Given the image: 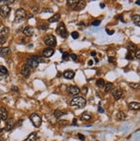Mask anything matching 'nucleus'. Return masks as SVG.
Segmentation results:
<instances>
[{
  "mask_svg": "<svg viewBox=\"0 0 140 141\" xmlns=\"http://www.w3.org/2000/svg\"><path fill=\"white\" fill-rule=\"evenodd\" d=\"M114 60H115V58L114 57H109L108 58V61L110 62V63H113Z\"/></svg>",
  "mask_w": 140,
  "mask_h": 141,
  "instance_id": "a19ab883",
  "label": "nucleus"
},
{
  "mask_svg": "<svg viewBox=\"0 0 140 141\" xmlns=\"http://www.w3.org/2000/svg\"><path fill=\"white\" fill-rule=\"evenodd\" d=\"M132 21H133V22H134V23H135L138 27L140 26V16H139V15L133 16H132Z\"/></svg>",
  "mask_w": 140,
  "mask_h": 141,
  "instance_id": "393cba45",
  "label": "nucleus"
},
{
  "mask_svg": "<svg viewBox=\"0 0 140 141\" xmlns=\"http://www.w3.org/2000/svg\"><path fill=\"white\" fill-rule=\"evenodd\" d=\"M68 5L69 7H72L73 9H74L75 6H76V4H78V1H73V0H68Z\"/></svg>",
  "mask_w": 140,
  "mask_h": 141,
  "instance_id": "c85d7f7f",
  "label": "nucleus"
},
{
  "mask_svg": "<svg viewBox=\"0 0 140 141\" xmlns=\"http://www.w3.org/2000/svg\"><path fill=\"white\" fill-rule=\"evenodd\" d=\"M44 43L49 47H55L56 45V39L55 35H49L44 38Z\"/></svg>",
  "mask_w": 140,
  "mask_h": 141,
  "instance_id": "423d86ee",
  "label": "nucleus"
},
{
  "mask_svg": "<svg viewBox=\"0 0 140 141\" xmlns=\"http://www.w3.org/2000/svg\"><path fill=\"white\" fill-rule=\"evenodd\" d=\"M69 104L71 106H74V107L84 108L86 104V101L85 98L82 97H74L71 101H70Z\"/></svg>",
  "mask_w": 140,
  "mask_h": 141,
  "instance_id": "f257e3e1",
  "label": "nucleus"
},
{
  "mask_svg": "<svg viewBox=\"0 0 140 141\" xmlns=\"http://www.w3.org/2000/svg\"><path fill=\"white\" fill-rule=\"evenodd\" d=\"M68 120H59V124L60 125H62V126H65V125H68Z\"/></svg>",
  "mask_w": 140,
  "mask_h": 141,
  "instance_id": "c9c22d12",
  "label": "nucleus"
},
{
  "mask_svg": "<svg viewBox=\"0 0 140 141\" xmlns=\"http://www.w3.org/2000/svg\"><path fill=\"white\" fill-rule=\"evenodd\" d=\"M129 86L131 88H132L134 89H139V84L138 83H129Z\"/></svg>",
  "mask_w": 140,
  "mask_h": 141,
  "instance_id": "c756f323",
  "label": "nucleus"
},
{
  "mask_svg": "<svg viewBox=\"0 0 140 141\" xmlns=\"http://www.w3.org/2000/svg\"><path fill=\"white\" fill-rule=\"evenodd\" d=\"M30 119L31 120L32 124L36 127H40L42 125V118L37 114H31L30 116Z\"/></svg>",
  "mask_w": 140,
  "mask_h": 141,
  "instance_id": "20e7f679",
  "label": "nucleus"
},
{
  "mask_svg": "<svg viewBox=\"0 0 140 141\" xmlns=\"http://www.w3.org/2000/svg\"><path fill=\"white\" fill-rule=\"evenodd\" d=\"M3 131V129H0V132H2Z\"/></svg>",
  "mask_w": 140,
  "mask_h": 141,
  "instance_id": "864d4df0",
  "label": "nucleus"
},
{
  "mask_svg": "<svg viewBox=\"0 0 140 141\" xmlns=\"http://www.w3.org/2000/svg\"><path fill=\"white\" fill-rule=\"evenodd\" d=\"M100 22H100V20H95V21H94L93 22H92V25L94 26V27H97L100 24Z\"/></svg>",
  "mask_w": 140,
  "mask_h": 141,
  "instance_id": "72a5a7b5",
  "label": "nucleus"
},
{
  "mask_svg": "<svg viewBox=\"0 0 140 141\" xmlns=\"http://www.w3.org/2000/svg\"><path fill=\"white\" fill-rule=\"evenodd\" d=\"M105 7V4H100V8H104Z\"/></svg>",
  "mask_w": 140,
  "mask_h": 141,
  "instance_id": "09e8293b",
  "label": "nucleus"
},
{
  "mask_svg": "<svg viewBox=\"0 0 140 141\" xmlns=\"http://www.w3.org/2000/svg\"><path fill=\"white\" fill-rule=\"evenodd\" d=\"M136 4H138V5H139V4H140V3H139V1H137V2H136Z\"/></svg>",
  "mask_w": 140,
  "mask_h": 141,
  "instance_id": "603ef678",
  "label": "nucleus"
},
{
  "mask_svg": "<svg viewBox=\"0 0 140 141\" xmlns=\"http://www.w3.org/2000/svg\"><path fill=\"white\" fill-rule=\"evenodd\" d=\"M93 64H94V61H93V60H90V61L88 62V65H89V66H92Z\"/></svg>",
  "mask_w": 140,
  "mask_h": 141,
  "instance_id": "de8ad7c7",
  "label": "nucleus"
},
{
  "mask_svg": "<svg viewBox=\"0 0 140 141\" xmlns=\"http://www.w3.org/2000/svg\"><path fill=\"white\" fill-rule=\"evenodd\" d=\"M5 42H6V39H5V37H4V36H1V35H0V45L4 44Z\"/></svg>",
  "mask_w": 140,
  "mask_h": 141,
  "instance_id": "f704fd0d",
  "label": "nucleus"
},
{
  "mask_svg": "<svg viewBox=\"0 0 140 141\" xmlns=\"http://www.w3.org/2000/svg\"><path fill=\"white\" fill-rule=\"evenodd\" d=\"M42 29H48V25H43Z\"/></svg>",
  "mask_w": 140,
  "mask_h": 141,
  "instance_id": "49530a36",
  "label": "nucleus"
},
{
  "mask_svg": "<svg viewBox=\"0 0 140 141\" xmlns=\"http://www.w3.org/2000/svg\"><path fill=\"white\" fill-rule=\"evenodd\" d=\"M112 95H113V97L115 100H119L123 95V91L120 88H117L113 91Z\"/></svg>",
  "mask_w": 140,
  "mask_h": 141,
  "instance_id": "9d476101",
  "label": "nucleus"
},
{
  "mask_svg": "<svg viewBox=\"0 0 140 141\" xmlns=\"http://www.w3.org/2000/svg\"><path fill=\"white\" fill-rule=\"evenodd\" d=\"M116 118H117L118 120H125V119H126V114H125V113L120 111L117 114Z\"/></svg>",
  "mask_w": 140,
  "mask_h": 141,
  "instance_id": "aec40b11",
  "label": "nucleus"
},
{
  "mask_svg": "<svg viewBox=\"0 0 140 141\" xmlns=\"http://www.w3.org/2000/svg\"><path fill=\"white\" fill-rule=\"evenodd\" d=\"M26 18V11L23 8L16 10L15 12V22H21L25 20Z\"/></svg>",
  "mask_w": 140,
  "mask_h": 141,
  "instance_id": "f03ea898",
  "label": "nucleus"
},
{
  "mask_svg": "<svg viewBox=\"0 0 140 141\" xmlns=\"http://www.w3.org/2000/svg\"><path fill=\"white\" fill-rule=\"evenodd\" d=\"M27 66L30 67V69H33V68H36L39 65V62H38V58L36 57V56H32V57L29 58L27 60Z\"/></svg>",
  "mask_w": 140,
  "mask_h": 141,
  "instance_id": "39448f33",
  "label": "nucleus"
},
{
  "mask_svg": "<svg viewBox=\"0 0 140 141\" xmlns=\"http://www.w3.org/2000/svg\"><path fill=\"white\" fill-rule=\"evenodd\" d=\"M98 111H99V113H104V109L100 106L99 108H98Z\"/></svg>",
  "mask_w": 140,
  "mask_h": 141,
  "instance_id": "79ce46f5",
  "label": "nucleus"
},
{
  "mask_svg": "<svg viewBox=\"0 0 140 141\" xmlns=\"http://www.w3.org/2000/svg\"><path fill=\"white\" fill-rule=\"evenodd\" d=\"M30 70H31V69H30V67L27 66V65H24V66H22L21 73H22V75H23L24 78H28L30 75Z\"/></svg>",
  "mask_w": 140,
  "mask_h": 141,
  "instance_id": "6e6552de",
  "label": "nucleus"
},
{
  "mask_svg": "<svg viewBox=\"0 0 140 141\" xmlns=\"http://www.w3.org/2000/svg\"><path fill=\"white\" fill-rule=\"evenodd\" d=\"M56 33L62 38L68 37V31H67L66 27L63 22H61V23H60V25H58V27L56 28Z\"/></svg>",
  "mask_w": 140,
  "mask_h": 141,
  "instance_id": "7ed1b4c3",
  "label": "nucleus"
},
{
  "mask_svg": "<svg viewBox=\"0 0 140 141\" xmlns=\"http://www.w3.org/2000/svg\"><path fill=\"white\" fill-rule=\"evenodd\" d=\"M0 74L2 75H7L8 74V70L5 68L4 66H0Z\"/></svg>",
  "mask_w": 140,
  "mask_h": 141,
  "instance_id": "7c9ffc66",
  "label": "nucleus"
},
{
  "mask_svg": "<svg viewBox=\"0 0 140 141\" xmlns=\"http://www.w3.org/2000/svg\"><path fill=\"white\" fill-rule=\"evenodd\" d=\"M0 122H1V117H0Z\"/></svg>",
  "mask_w": 140,
  "mask_h": 141,
  "instance_id": "5fc2aeb1",
  "label": "nucleus"
},
{
  "mask_svg": "<svg viewBox=\"0 0 140 141\" xmlns=\"http://www.w3.org/2000/svg\"><path fill=\"white\" fill-rule=\"evenodd\" d=\"M36 140H37V137H36V134L35 132L30 133L29 136H28L27 139H25V141H36Z\"/></svg>",
  "mask_w": 140,
  "mask_h": 141,
  "instance_id": "5701e85b",
  "label": "nucleus"
},
{
  "mask_svg": "<svg viewBox=\"0 0 140 141\" xmlns=\"http://www.w3.org/2000/svg\"><path fill=\"white\" fill-rule=\"evenodd\" d=\"M134 54H135V57L138 59V60H139V59H140V51H139V49H137V53H135Z\"/></svg>",
  "mask_w": 140,
  "mask_h": 141,
  "instance_id": "e433bc0d",
  "label": "nucleus"
},
{
  "mask_svg": "<svg viewBox=\"0 0 140 141\" xmlns=\"http://www.w3.org/2000/svg\"><path fill=\"white\" fill-rule=\"evenodd\" d=\"M66 114V113L65 112H62V111H61V110H55V113H54V115H55V117L56 118V119H59V118H61V116H63V115H65Z\"/></svg>",
  "mask_w": 140,
  "mask_h": 141,
  "instance_id": "b1692460",
  "label": "nucleus"
},
{
  "mask_svg": "<svg viewBox=\"0 0 140 141\" xmlns=\"http://www.w3.org/2000/svg\"><path fill=\"white\" fill-rule=\"evenodd\" d=\"M125 59L128 60H131L133 59V56H132V54H131V53H128V54L125 56Z\"/></svg>",
  "mask_w": 140,
  "mask_h": 141,
  "instance_id": "4c0bfd02",
  "label": "nucleus"
},
{
  "mask_svg": "<svg viewBox=\"0 0 140 141\" xmlns=\"http://www.w3.org/2000/svg\"><path fill=\"white\" fill-rule=\"evenodd\" d=\"M71 35H72V37L74 38V39H78V38H79V33L76 32V31L73 32V33L71 34Z\"/></svg>",
  "mask_w": 140,
  "mask_h": 141,
  "instance_id": "473e14b6",
  "label": "nucleus"
},
{
  "mask_svg": "<svg viewBox=\"0 0 140 141\" xmlns=\"http://www.w3.org/2000/svg\"><path fill=\"white\" fill-rule=\"evenodd\" d=\"M74 75H75L74 72H73V70H66V72H64V73H63L64 78H67V79H72V78H74Z\"/></svg>",
  "mask_w": 140,
  "mask_h": 141,
  "instance_id": "ddd939ff",
  "label": "nucleus"
},
{
  "mask_svg": "<svg viewBox=\"0 0 140 141\" xmlns=\"http://www.w3.org/2000/svg\"><path fill=\"white\" fill-rule=\"evenodd\" d=\"M113 88V84L112 83H107L106 84H105V91L107 93V92H110L112 89Z\"/></svg>",
  "mask_w": 140,
  "mask_h": 141,
  "instance_id": "bb28decb",
  "label": "nucleus"
},
{
  "mask_svg": "<svg viewBox=\"0 0 140 141\" xmlns=\"http://www.w3.org/2000/svg\"><path fill=\"white\" fill-rule=\"evenodd\" d=\"M10 53V49L9 47H0V56L5 57Z\"/></svg>",
  "mask_w": 140,
  "mask_h": 141,
  "instance_id": "4468645a",
  "label": "nucleus"
},
{
  "mask_svg": "<svg viewBox=\"0 0 140 141\" xmlns=\"http://www.w3.org/2000/svg\"><path fill=\"white\" fill-rule=\"evenodd\" d=\"M68 92H69V94L70 95H78L79 93L80 92V89L78 88L77 86H74V85H72V86H70L69 88H68Z\"/></svg>",
  "mask_w": 140,
  "mask_h": 141,
  "instance_id": "9b49d317",
  "label": "nucleus"
},
{
  "mask_svg": "<svg viewBox=\"0 0 140 141\" xmlns=\"http://www.w3.org/2000/svg\"><path fill=\"white\" fill-rule=\"evenodd\" d=\"M0 117H1L2 120H6L8 118V112L5 109V108H0Z\"/></svg>",
  "mask_w": 140,
  "mask_h": 141,
  "instance_id": "dca6fc26",
  "label": "nucleus"
},
{
  "mask_svg": "<svg viewBox=\"0 0 140 141\" xmlns=\"http://www.w3.org/2000/svg\"><path fill=\"white\" fill-rule=\"evenodd\" d=\"M96 54H97V53H95V52H92V53H91V56H93V57H95V56H96Z\"/></svg>",
  "mask_w": 140,
  "mask_h": 141,
  "instance_id": "a18cd8bd",
  "label": "nucleus"
},
{
  "mask_svg": "<svg viewBox=\"0 0 140 141\" xmlns=\"http://www.w3.org/2000/svg\"><path fill=\"white\" fill-rule=\"evenodd\" d=\"M10 7L7 4H4L0 7V16L3 18H6L8 17V16L10 15Z\"/></svg>",
  "mask_w": 140,
  "mask_h": 141,
  "instance_id": "0eeeda50",
  "label": "nucleus"
},
{
  "mask_svg": "<svg viewBox=\"0 0 140 141\" xmlns=\"http://www.w3.org/2000/svg\"><path fill=\"white\" fill-rule=\"evenodd\" d=\"M73 124H74V125H76V120H73Z\"/></svg>",
  "mask_w": 140,
  "mask_h": 141,
  "instance_id": "8fccbe9b",
  "label": "nucleus"
},
{
  "mask_svg": "<svg viewBox=\"0 0 140 141\" xmlns=\"http://www.w3.org/2000/svg\"><path fill=\"white\" fill-rule=\"evenodd\" d=\"M70 58H71L73 60H77V55L74 54V53H72V54L70 55Z\"/></svg>",
  "mask_w": 140,
  "mask_h": 141,
  "instance_id": "58836bf2",
  "label": "nucleus"
},
{
  "mask_svg": "<svg viewBox=\"0 0 140 141\" xmlns=\"http://www.w3.org/2000/svg\"><path fill=\"white\" fill-rule=\"evenodd\" d=\"M91 119V115L88 114L87 112H84L83 114L80 115V120H86V121H87Z\"/></svg>",
  "mask_w": 140,
  "mask_h": 141,
  "instance_id": "4be33fe9",
  "label": "nucleus"
},
{
  "mask_svg": "<svg viewBox=\"0 0 140 141\" xmlns=\"http://www.w3.org/2000/svg\"><path fill=\"white\" fill-rule=\"evenodd\" d=\"M86 6V2L85 1H78V4H76V6L74 10H83Z\"/></svg>",
  "mask_w": 140,
  "mask_h": 141,
  "instance_id": "6ab92c4d",
  "label": "nucleus"
},
{
  "mask_svg": "<svg viewBox=\"0 0 140 141\" xmlns=\"http://www.w3.org/2000/svg\"><path fill=\"white\" fill-rule=\"evenodd\" d=\"M106 33L108 34V35H112L114 33V31L113 30V31H110V30H108V29H106Z\"/></svg>",
  "mask_w": 140,
  "mask_h": 141,
  "instance_id": "37998d69",
  "label": "nucleus"
},
{
  "mask_svg": "<svg viewBox=\"0 0 140 141\" xmlns=\"http://www.w3.org/2000/svg\"><path fill=\"white\" fill-rule=\"evenodd\" d=\"M78 136H79V139H80V140H82V141L85 140V137H84V135L79 133V134H78Z\"/></svg>",
  "mask_w": 140,
  "mask_h": 141,
  "instance_id": "ea45409f",
  "label": "nucleus"
},
{
  "mask_svg": "<svg viewBox=\"0 0 140 141\" xmlns=\"http://www.w3.org/2000/svg\"><path fill=\"white\" fill-rule=\"evenodd\" d=\"M105 84H106L105 81L103 79H101V78H100V79H98L97 82H96V85L99 87V88H104Z\"/></svg>",
  "mask_w": 140,
  "mask_h": 141,
  "instance_id": "cd10ccee",
  "label": "nucleus"
},
{
  "mask_svg": "<svg viewBox=\"0 0 140 141\" xmlns=\"http://www.w3.org/2000/svg\"><path fill=\"white\" fill-rule=\"evenodd\" d=\"M16 124V121L13 118H10V119L7 120V122H6V125H5V130L6 131H10L11 129H13L14 126Z\"/></svg>",
  "mask_w": 140,
  "mask_h": 141,
  "instance_id": "1a4fd4ad",
  "label": "nucleus"
},
{
  "mask_svg": "<svg viewBox=\"0 0 140 141\" xmlns=\"http://www.w3.org/2000/svg\"><path fill=\"white\" fill-rule=\"evenodd\" d=\"M95 62H96V63H98V62H99V60H98V59H95Z\"/></svg>",
  "mask_w": 140,
  "mask_h": 141,
  "instance_id": "3c124183",
  "label": "nucleus"
},
{
  "mask_svg": "<svg viewBox=\"0 0 140 141\" xmlns=\"http://www.w3.org/2000/svg\"><path fill=\"white\" fill-rule=\"evenodd\" d=\"M60 18H61V15H60V14L56 13V14H55L52 17H50L49 19V22H51V23H52V22H58L59 20H60Z\"/></svg>",
  "mask_w": 140,
  "mask_h": 141,
  "instance_id": "412c9836",
  "label": "nucleus"
},
{
  "mask_svg": "<svg viewBox=\"0 0 140 141\" xmlns=\"http://www.w3.org/2000/svg\"><path fill=\"white\" fill-rule=\"evenodd\" d=\"M68 57H69L68 53H67V52L63 53V54H62V60H63L64 61H67V60H68Z\"/></svg>",
  "mask_w": 140,
  "mask_h": 141,
  "instance_id": "2f4dec72",
  "label": "nucleus"
},
{
  "mask_svg": "<svg viewBox=\"0 0 140 141\" xmlns=\"http://www.w3.org/2000/svg\"><path fill=\"white\" fill-rule=\"evenodd\" d=\"M129 108L132 110H138L140 108V104L139 102H136V101H131L129 103Z\"/></svg>",
  "mask_w": 140,
  "mask_h": 141,
  "instance_id": "a211bd4d",
  "label": "nucleus"
},
{
  "mask_svg": "<svg viewBox=\"0 0 140 141\" xmlns=\"http://www.w3.org/2000/svg\"><path fill=\"white\" fill-rule=\"evenodd\" d=\"M12 89H13V91H16V92H18V88H16V86H13V87H12Z\"/></svg>",
  "mask_w": 140,
  "mask_h": 141,
  "instance_id": "c03bdc74",
  "label": "nucleus"
},
{
  "mask_svg": "<svg viewBox=\"0 0 140 141\" xmlns=\"http://www.w3.org/2000/svg\"><path fill=\"white\" fill-rule=\"evenodd\" d=\"M9 32H10V29H8L7 27H4V28L2 29V30L0 31V35L5 37V36H6L8 34H9Z\"/></svg>",
  "mask_w": 140,
  "mask_h": 141,
  "instance_id": "a878e982",
  "label": "nucleus"
},
{
  "mask_svg": "<svg viewBox=\"0 0 140 141\" xmlns=\"http://www.w3.org/2000/svg\"><path fill=\"white\" fill-rule=\"evenodd\" d=\"M55 53V51L53 48H47L43 51V55L44 56L45 58H49V57H51V56L54 54Z\"/></svg>",
  "mask_w": 140,
  "mask_h": 141,
  "instance_id": "2eb2a0df",
  "label": "nucleus"
},
{
  "mask_svg": "<svg viewBox=\"0 0 140 141\" xmlns=\"http://www.w3.org/2000/svg\"><path fill=\"white\" fill-rule=\"evenodd\" d=\"M127 49L129 50V53H131V54H134V53H136V51H137V47H136V45L135 44H133V43H131V42H130V43L128 44V46H127Z\"/></svg>",
  "mask_w": 140,
  "mask_h": 141,
  "instance_id": "f3484780",
  "label": "nucleus"
},
{
  "mask_svg": "<svg viewBox=\"0 0 140 141\" xmlns=\"http://www.w3.org/2000/svg\"><path fill=\"white\" fill-rule=\"evenodd\" d=\"M23 33L24 34V35L28 36V37H30V36H32L33 34H34V29L30 26H28L24 29Z\"/></svg>",
  "mask_w": 140,
  "mask_h": 141,
  "instance_id": "f8f14e48",
  "label": "nucleus"
}]
</instances>
